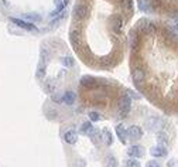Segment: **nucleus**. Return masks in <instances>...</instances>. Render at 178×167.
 <instances>
[{
	"label": "nucleus",
	"instance_id": "1",
	"mask_svg": "<svg viewBox=\"0 0 178 167\" xmlns=\"http://www.w3.org/2000/svg\"><path fill=\"white\" fill-rule=\"evenodd\" d=\"M117 106H119L120 116H122V118H126L130 112V108H132V101H130L129 96H122V98L119 99Z\"/></svg>",
	"mask_w": 178,
	"mask_h": 167
},
{
	"label": "nucleus",
	"instance_id": "2",
	"mask_svg": "<svg viewBox=\"0 0 178 167\" xmlns=\"http://www.w3.org/2000/svg\"><path fill=\"white\" fill-rule=\"evenodd\" d=\"M146 125H147V127L150 130H153V132H160V130L163 129L164 122L160 118H157V116H153V118H150L147 122H146Z\"/></svg>",
	"mask_w": 178,
	"mask_h": 167
},
{
	"label": "nucleus",
	"instance_id": "3",
	"mask_svg": "<svg viewBox=\"0 0 178 167\" xmlns=\"http://www.w3.org/2000/svg\"><path fill=\"white\" fill-rule=\"evenodd\" d=\"M12 23L13 24H16L17 27L20 28H24V30H30V31H37V27L33 24V23H27L24 21V20H20V19H14V17H12Z\"/></svg>",
	"mask_w": 178,
	"mask_h": 167
},
{
	"label": "nucleus",
	"instance_id": "4",
	"mask_svg": "<svg viewBox=\"0 0 178 167\" xmlns=\"http://www.w3.org/2000/svg\"><path fill=\"white\" fill-rule=\"evenodd\" d=\"M127 135H129L130 139L138 140V139H141V136H143V130H141V127L137 126V125H132V126L127 129Z\"/></svg>",
	"mask_w": 178,
	"mask_h": 167
},
{
	"label": "nucleus",
	"instance_id": "5",
	"mask_svg": "<svg viewBox=\"0 0 178 167\" xmlns=\"http://www.w3.org/2000/svg\"><path fill=\"white\" fill-rule=\"evenodd\" d=\"M88 14H89V9L85 6V4H78V6H75L74 16L77 19L82 20V19H85V17H88Z\"/></svg>",
	"mask_w": 178,
	"mask_h": 167
},
{
	"label": "nucleus",
	"instance_id": "6",
	"mask_svg": "<svg viewBox=\"0 0 178 167\" xmlns=\"http://www.w3.org/2000/svg\"><path fill=\"white\" fill-rule=\"evenodd\" d=\"M150 155L153 156V157H164V156H167V147L163 145H157L154 146V147L150 149Z\"/></svg>",
	"mask_w": 178,
	"mask_h": 167
},
{
	"label": "nucleus",
	"instance_id": "7",
	"mask_svg": "<svg viewBox=\"0 0 178 167\" xmlns=\"http://www.w3.org/2000/svg\"><path fill=\"white\" fill-rule=\"evenodd\" d=\"M116 135H117V137L120 139V142L124 145V143L127 142V137H129V135H127V129H126V126L123 123H119L116 126Z\"/></svg>",
	"mask_w": 178,
	"mask_h": 167
},
{
	"label": "nucleus",
	"instance_id": "8",
	"mask_svg": "<svg viewBox=\"0 0 178 167\" xmlns=\"http://www.w3.org/2000/svg\"><path fill=\"white\" fill-rule=\"evenodd\" d=\"M127 155H129L130 157L138 159V157H141V156L144 155V149L141 147V146H138V145L130 146V147H129V150H127Z\"/></svg>",
	"mask_w": 178,
	"mask_h": 167
},
{
	"label": "nucleus",
	"instance_id": "9",
	"mask_svg": "<svg viewBox=\"0 0 178 167\" xmlns=\"http://www.w3.org/2000/svg\"><path fill=\"white\" fill-rule=\"evenodd\" d=\"M144 78H146V72L143 71V68L136 67V68L133 69V81H134L136 84H141L144 81Z\"/></svg>",
	"mask_w": 178,
	"mask_h": 167
},
{
	"label": "nucleus",
	"instance_id": "10",
	"mask_svg": "<svg viewBox=\"0 0 178 167\" xmlns=\"http://www.w3.org/2000/svg\"><path fill=\"white\" fill-rule=\"evenodd\" d=\"M110 23H112V28H113L116 33H120V31H122V28H123V20H122V17H120L119 14H115L113 17H112Z\"/></svg>",
	"mask_w": 178,
	"mask_h": 167
},
{
	"label": "nucleus",
	"instance_id": "11",
	"mask_svg": "<svg viewBox=\"0 0 178 167\" xmlns=\"http://www.w3.org/2000/svg\"><path fill=\"white\" fill-rule=\"evenodd\" d=\"M79 132L82 133V135H85V136H91V135L95 132V127H93V125L91 123V122H83L79 127Z\"/></svg>",
	"mask_w": 178,
	"mask_h": 167
},
{
	"label": "nucleus",
	"instance_id": "12",
	"mask_svg": "<svg viewBox=\"0 0 178 167\" xmlns=\"http://www.w3.org/2000/svg\"><path fill=\"white\" fill-rule=\"evenodd\" d=\"M64 140L68 143V145H75V143L78 142V135H77V132H75V130H68V132H65Z\"/></svg>",
	"mask_w": 178,
	"mask_h": 167
},
{
	"label": "nucleus",
	"instance_id": "13",
	"mask_svg": "<svg viewBox=\"0 0 178 167\" xmlns=\"http://www.w3.org/2000/svg\"><path fill=\"white\" fill-rule=\"evenodd\" d=\"M75 99H77V95H75V92H72V91H67V92L62 93V102H64L65 105H72V103L75 102Z\"/></svg>",
	"mask_w": 178,
	"mask_h": 167
},
{
	"label": "nucleus",
	"instance_id": "14",
	"mask_svg": "<svg viewBox=\"0 0 178 167\" xmlns=\"http://www.w3.org/2000/svg\"><path fill=\"white\" fill-rule=\"evenodd\" d=\"M69 38H71V43L74 44L75 47L81 45V31H78V30H71Z\"/></svg>",
	"mask_w": 178,
	"mask_h": 167
},
{
	"label": "nucleus",
	"instance_id": "15",
	"mask_svg": "<svg viewBox=\"0 0 178 167\" xmlns=\"http://www.w3.org/2000/svg\"><path fill=\"white\" fill-rule=\"evenodd\" d=\"M157 142H158V145H163V146H167L170 142L168 139V135H167L166 132H157Z\"/></svg>",
	"mask_w": 178,
	"mask_h": 167
},
{
	"label": "nucleus",
	"instance_id": "16",
	"mask_svg": "<svg viewBox=\"0 0 178 167\" xmlns=\"http://www.w3.org/2000/svg\"><path fill=\"white\" fill-rule=\"evenodd\" d=\"M102 136H103V142L106 146H110L113 143V136H112V133L109 130H103L102 132Z\"/></svg>",
	"mask_w": 178,
	"mask_h": 167
},
{
	"label": "nucleus",
	"instance_id": "17",
	"mask_svg": "<svg viewBox=\"0 0 178 167\" xmlns=\"http://www.w3.org/2000/svg\"><path fill=\"white\" fill-rule=\"evenodd\" d=\"M81 84H82L83 87H93L95 85V79L92 77H83L81 79Z\"/></svg>",
	"mask_w": 178,
	"mask_h": 167
},
{
	"label": "nucleus",
	"instance_id": "18",
	"mask_svg": "<svg viewBox=\"0 0 178 167\" xmlns=\"http://www.w3.org/2000/svg\"><path fill=\"white\" fill-rule=\"evenodd\" d=\"M65 3H67V2H64V0H55L57 7H55V12L52 13V16H55L57 13L62 12V10H64V7H65Z\"/></svg>",
	"mask_w": 178,
	"mask_h": 167
},
{
	"label": "nucleus",
	"instance_id": "19",
	"mask_svg": "<svg viewBox=\"0 0 178 167\" xmlns=\"http://www.w3.org/2000/svg\"><path fill=\"white\" fill-rule=\"evenodd\" d=\"M62 64H64V67H67V68H72L75 61L72 57H64V58H62Z\"/></svg>",
	"mask_w": 178,
	"mask_h": 167
},
{
	"label": "nucleus",
	"instance_id": "20",
	"mask_svg": "<svg viewBox=\"0 0 178 167\" xmlns=\"http://www.w3.org/2000/svg\"><path fill=\"white\" fill-rule=\"evenodd\" d=\"M44 74H45V64L41 61L40 65H38V69H37V78L38 79H41V78L44 77Z\"/></svg>",
	"mask_w": 178,
	"mask_h": 167
},
{
	"label": "nucleus",
	"instance_id": "21",
	"mask_svg": "<svg viewBox=\"0 0 178 167\" xmlns=\"http://www.w3.org/2000/svg\"><path fill=\"white\" fill-rule=\"evenodd\" d=\"M126 166L127 167H141L140 166V161H137V159H134V157L126 160Z\"/></svg>",
	"mask_w": 178,
	"mask_h": 167
},
{
	"label": "nucleus",
	"instance_id": "22",
	"mask_svg": "<svg viewBox=\"0 0 178 167\" xmlns=\"http://www.w3.org/2000/svg\"><path fill=\"white\" fill-rule=\"evenodd\" d=\"M117 166V161L113 156H108L106 157V167H116Z\"/></svg>",
	"mask_w": 178,
	"mask_h": 167
},
{
	"label": "nucleus",
	"instance_id": "23",
	"mask_svg": "<svg viewBox=\"0 0 178 167\" xmlns=\"http://www.w3.org/2000/svg\"><path fill=\"white\" fill-rule=\"evenodd\" d=\"M137 45H138V37L136 34H132V40H130V47L133 50H137Z\"/></svg>",
	"mask_w": 178,
	"mask_h": 167
},
{
	"label": "nucleus",
	"instance_id": "24",
	"mask_svg": "<svg viewBox=\"0 0 178 167\" xmlns=\"http://www.w3.org/2000/svg\"><path fill=\"white\" fill-rule=\"evenodd\" d=\"M89 121H92V122L101 121V115L98 112H89Z\"/></svg>",
	"mask_w": 178,
	"mask_h": 167
},
{
	"label": "nucleus",
	"instance_id": "25",
	"mask_svg": "<svg viewBox=\"0 0 178 167\" xmlns=\"http://www.w3.org/2000/svg\"><path fill=\"white\" fill-rule=\"evenodd\" d=\"M45 91H47L48 93H54V92H55V85L52 84V81H48V82H47Z\"/></svg>",
	"mask_w": 178,
	"mask_h": 167
},
{
	"label": "nucleus",
	"instance_id": "26",
	"mask_svg": "<svg viewBox=\"0 0 178 167\" xmlns=\"http://www.w3.org/2000/svg\"><path fill=\"white\" fill-rule=\"evenodd\" d=\"M122 6H123V9L124 10H132V7H133V4H132V0H122Z\"/></svg>",
	"mask_w": 178,
	"mask_h": 167
},
{
	"label": "nucleus",
	"instance_id": "27",
	"mask_svg": "<svg viewBox=\"0 0 178 167\" xmlns=\"http://www.w3.org/2000/svg\"><path fill=\"white\" fill-rule=\"evenodd\" d=\"M51 99L54 101V102H62V95H59V93H51Z\"/></svg>",
	"mask_w": 178,
	"mask_h": 167
},
{
	"label": "nucleus",
	"instance_id": "28",
	"mask_svg": "<svg viewBox=\"0 0 178 167\" xmlns=\"http://www.w3.org/2000/svg\"><path fill=\"white\" fill-rule=\"evenodd\" d=\"M146 167H161V164H160L157 160H150L147 164H146Z\"/></svg>",
	"mask_w": 178,
	"mask_h": 167
},
{
	"label": "nucleus",
	"instance_id": "29",
	"mask_svg": "<svg viewBox=\"0 0 178 167\" xmlns=\"http://www.w3.org/2000/svg\"><path fill=\"white\" fill-rule=\"evenodd\" d=\"M175 30L178 31V23H177V24H175Z\"/></svg>",
	"mask_w": 178,
	"mask_h": 167
}]
</instances>
